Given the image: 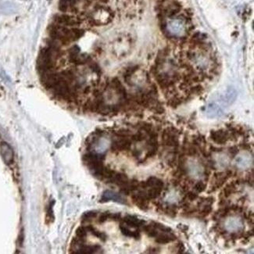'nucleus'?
I'll list each match as a JSON object with an SVG mask.
<instances>
[{"mask_svg": "<svg viewBox=\"0 0 254 254\" xmlns=\"http://www.w3.org/2000/svg\"><path fill=\"white\" fill-rule=\"evenodd\" d=\"M162 190H163V189H161V188L152 187V189L148 191L146 194H147V196L150 200V199H155L161 195Z\"/></svg>", "mask_w": 254, "mask_h": 254, "instance_id": "17", "label": "nucleus"}, {"mask_svg": "<svg viewBox=\"0 0 254 254\" xmlns=\"http://www.w3.org/2000/svg\"><path fill=\"white\" fill-rule=\"evenodd\" d=\"M210 139L213 140L215 143L219 145L226 144L229 139V131L225 129H219V130H212L209 135Z\"/></svg>", "mask_w": 254, "mask_h": 254, "instance_id": "4", "label": "nucleus"}, {"mask_svg": "<svg viewBox=\"0 0 254 254\" xmlns=\"http://www.w3.org/2000/svg\"><path fill=\"white\" fill-rule=\"evenodd\" d=\"M178 229H179L180 230H182V232H185L186 231H187L188 229H189V227L186 226V225H178Z\"/></svg>", "mask_w": 254, "mask_h": 254, "instance_id": "41", "label": "nucleus"}, {"mask_svg": "<svg viewBox=\"0 0 254 254\" xmlns=\"http://www.w3.org/2000/svg\"><path fill=\"white\" fill-rule=\"evenodd\" d=\"M131 154H132V156H134L135 158L139 160V157H140L142 155V151H140L139 150H137V149H135V150H133L132 151H131Z\"/></svg>", "mask_w": 254, "mask_h": 254, "instance_id": "35", "label": "nucleus"}, {"mask_svg": "<svg viewBox=\"0 0 254 254\" xmlns=\"http://www.w3.org/2000/svg\"><path fill=\"white\" fill-rule=\"evenodd\" d=\"M236 192V185L235 184V182H231V183L228 184L225 188H224L223 191L221 192L220 196L219 197L221 198H229V196H232V194H234L235 192Z\"/></svg>", "mask_w": 254, "mask_h": 254, "instance_id": "13", "label": "nucleus"}, {"mask_svg": "<svg viewBox=\"0 0 254 254\" xmlns=\"http://www.w3.org/2000/svg\"><path fill=\"white\" fill-rule=\"evenodd\" d=\"M209 174H210V171H209V170H208V169H205V170H204V175H205V177H206V180H207V179L209 178Z\"/></svg>", "mask_w": 254, "mask_h": 254, "instance_id": "43", "label": "nucleus"}, {"mask_svg": "<svg viewBox=\"0 0 254 254\" xmlns=\"http://www.w3.org/2000/svg\"><path fill=\"white\" fill-rule=\"evenodd\" d=\"M180 183H181L180 180H179V179H178V178H174V179H172V180H171V184H172V186H173L174 187H178V186L180 185Z\"/></svg>", "mask_w": 254, "mask_h": 254, "instance_id": "39", "label": "nucleus"}, {"mask_svg": "<svg viewBox=\"0 0 254 254\" xmlns=\"http://www.w3.org/2000/svg\"><path fill=\"white\" fill-rule=\"evenodd\" d=\"M229 153H230L231 157H232V158H234V157L237 156V154L239 153V148H238L237 146H231V147L229 148Z\"/></svg>", "mask_w": 254, "mask_h": 254, "instance_id": "33", "label": "nucleus"}, {"mask_svg": "<svg viewBox=\"0 0 254 254\" xmlns=\"http://www.w3.org/2000/svg\"><path fill=\"white\" fill-rule=\"evenodd\" d=\"M147 187H159L163 189L164 186V183L161 179L158 178L154 177V176H151L146 181H145Z\"/></svg>", "mask_w": 254, "mask_h": 254, "instance_id": "14", "label": "nucleus"}, {"mask_svg": "<svg viewBox=\"0 0 254 254\" xmlns=\"http://www.w3.org/2000/svg\"><path fill=\"white\" fill-rule=\"evenodd\" d=\"M177 239V236L173 233V232H169L167 234H161L159 235L156 237V242L158 244H165L169 243V242H174Z\"/></svg>", "mask_w": 254, "mask_h": 254, "instance_id": "11", "label": "nucleus"}, {"mask_svg": "<svg viewBox=\"0 0 254 254\" xmlns=\"http://www.w3.org/2000/svg\"><path fill=\"white\" fill-rule=\"evenodd\" d=\"M153 110H154L155 113H157V114H162V113H163L165 112V109L163 108V107L162 106V104L160 103H156V104L155 105L154 107H153Z\"/></svg>", "mask_w": 254, "mask_h": 254, "instance_id": "31", "label": "nucleus"}, {"mask_svg": "<svg viewBox=\"0 0 254 254\" xmlns=\"http://www.w3.org/2000/svg\"><path fill=\"white\" fill-rule=\"evenodd\" d=\"M183 98H180L178 96H173L168 101V105L172 108H177L179 105H181L183 102Z\"/></svg>", "mask_w": 254, "mask_h": 254, "instance_id": "18", "label": "nucleus"}, {"mask_svg": "<svg viewBox=\"0 0 254 254\" xmlns=\"http://www.w3.org/2000/svg\"><path fill=\"white\" fill-rule=\"evenodd\" d=\"M109 219H110V220H112V221H120V219H121V214H120V213H110V218H109Z\"/></svg>", "mask_w": 254, "mask_h": 254, "instance_id": "34", "label": "nucleus"}, {"mask_svg": "<svg viewBox=\"0 0 254 254\" xmlns=\"http://www.w3.org/2000/svg\"><path fill=\"white\" fill-rule=\"evenodd\" d=\"M89 67L91 68V70L93 71V72L96 73V74H98L99 76H100V74H102L101 67H100V65H99L97 63L92 62V61H91V62H90V64H89Z\"/></svg>", "mask_w": 254, "mask_h": 254, "instance_id": "29", "label": "nucleus"}, {"mask_svg": "<svg viewBox=\"0 0 254 254\" xmlns=\"http://www.w3.org/2000/svg\"><path fill=\"white\" fill-rule=\"evenodd\" d=\"M138 69H139L138 66H131V67H128L126 69L124 73V75H123L126 83H127L128 84H130V80L131 78V76L137 71Z\"/></svg>", "mask_w": 254, "mask_h": 254, "instance_id": "16", "label": "nucleus"}, {"mask_svg": "<svg viewBox=\"0 0 254 254\" xmlns=\"http://www.w3.org/2000/svg\"><path fill=\"white\" fill-rule=\"evenodd\" d=\"M131 141L143 142V140L146 139V135H145L144 132H143V131H138L136 134L131 135Z\"/></svg>", "mask_w": 254, "mask_h": 254, "instance_id": "23", "label": "nucleus"}, {"mask_svg": "<svg viewBox=\"0 0 254 254\" xmlns=\"http://www.w3.org/2000/svg\"><path fill=\"white\" fill-rule=\"evenodd\" d=\"M215 202V198L213 196H207L205 197V203L209 205H213V203Z\"/></svg>", "mask_w": 254, "mask_h": 254, "instance_id": "36", "label": "nucleus"}, {"mask_svg": "<svg viewBox=\"0 0 254 254\" xmlns=\"http://www.w3.org/2000/svg\"><path fill=\"white\" fill-rule=\"evenodd\" d=\"M88 234V231L85 226H80L76 230V236L80 238H85Z\"/></svg>", "mask_w": 254, "mask_h": 254, "instance_id": "28", "label": "nucleus"}, {"mask_svg": "<svg viewBox=\"0 0 254 254\" xmlns=\"http://www.w3.org/2000/svg\"><path fill=\"white\" fill-rule=\"evenodd\" d=\"M241 146H242V149L245 150H250V149H251L250 145L248 144V143H242V144H241Z\"/></svg>", "mask_w": 254, "mask_h": 254, "instance_id": "42", "label": "nucleus"}, {"mask_svg": "<svg viewBox=\"0 0 254 254\" xmlns=\"http://www.w3.org/2000/svg\"><path fill=\"white\" fill-rule=\"evenodd\" d=\"M90 232H91V233L94 236L99 238V239H100L101 241H103V242H106V241H107V234L104 233V232H100V231L97 230L96 228H94V229H93Z\"/></svg>", "mask_w": 254, "mask_h": 254, "instance_id": "22", "label": "nucleus"}, {"mask_svg": "<svg viewBox=\"0 0 254 254\" xmlns=\"http://www.w3.org/2000/svg\"><path fill=\"white\" fill-rule=\"evenodd\" d=\"M97 252H99V253L103 252V249H102L100 245H98V244H95V245H85V244H82V245L78 246L73 253L92 254L97 253Z\"/></svg>", "mask_w": 254, "mask_h": 254, "instance_id": "6", "label": "nucleus"}, {"mask_svg": "<svg viewBox=\"0 0 254 254\" xmlns=\"http://www.w3.org/2000/svg\"><path fill=\"white\" fill-rule=\"evenodd\" d=\"M213 211V207H212V205L206 204L204 205L203 207V209H201V211L199 212V217L201 218H205L206 217H207L209 213Z\"/></svg>", "mask_w": 254, "mask_h": 254, "instance_id": "21", "label": "nucleus"}, {"mask_svg": "<svg viewBox=\"0 0 254 254\" xmlns=\"http://www.w3.org/2000/svg\"><path fill=\"white\" fill-rule=\"evenodd\" d=\"M203 86L200 85V84H198V85L193 86V87H191L189 89V96L192 94L195 95H200L201 93H203Z\"/></svg>", "mask_w": 254, "mask_h": 254, "instance_id": "24", "label": "nucleus"}, {"mask_svg": "<svg viewBox=\"0 0 254 254\" xmlns=\"http://www.w3.org/2000/svg\"><path fill=\"white\" fill-rule=\"evenodd\" d=\"M122 221L127 226L131 227V228H139L146 224V221L144 220L139 219L137 217L133 216V215H127L122 219Z\"/></svg>", "mask_w": 254, "mask_h": 254, "instance_id": "9", "label": "nucleus"}, {"mask_svg": "<svg viewBox=\"0 0 254 254\" xmlns=\"http://www.w3.org/2000/svg\"><path fill=\"white\" fill-rule=\"evenodd\" d=\"M55 201L52 200L49 203L48 206V210H47V220H50V221H53L54 215H53V206Z\"/></svg>", "mask_w": 254, "mask_h": 254, "instance_id": "26", "label": "nucleus"}, {"mask_svg": "<svg viewBox=\"0 0 254 254\" xmlns=\"http://www.w3.org/2000/svg\"><path fill=\"white\" fill-rule=\"evenodd\" d=\"M132 141L129 137H118L112 141L110 150L113 153H117V152L128 151L131 150Z\"/></svg>", "mask_w": 254, "mask_h": 254, "instance_id": "1", "label": "nucleus"}, {"mask_svg": "<svg viewBox=\"0 0 254 254\" xmlns=\"http://www.w3.org/2000/svg\"><path fill=\"white\" fill-rule=\"evenodd\" d=\"M163 210L166 213V214L170 216V217H174L178 213L177 206H175V205H170V206H166L165 208H163Z\"/></svg>", "mask_w": 254, "mask_h": 254, "instance_id": "19", "label": "nucleus"}, {"mask_svg": "<svg viewBox=\"0 0 254 254\" xmlns=\"http://www.w3.org/2000/svg\"><path fill=\"white\" fill-rule=\"evenodd\" d=\"M128 181V177H127V175L126 174L121 173V172H116L110 179L107 180V182L116 184L118 186H123Z\"/></svg>", "mask_w": 254, "mask_h": 254, "instance_id": "8", "label": "nucleus"}, {"mask_svg": "<svg viewBox=\"0 0 254 254\" xmlns=\"http://www.w3.org/2000/svg\"><path fill=\"white\" fill-rule=\"evenodd\" d=\"M223 148H217L214 146H210V152H214V153H221L223 151Z\"/></svg>", "mask_w": 254, "mask_h": 254, "instance_id": "38", "label": "nucleus"}, {"mask_svg": "<svg viewBox=\"0 0 254 254\" xmlns=\"http://www.w3.org/2000/svg\"><path fill=\"white\" fill-rule=\"evenodd\" d=\"M110 200L121 203V204H126L127 203L126 199L122 197L120 194H117L116 192L110 190H107L103 192V196H102L100 200V203H107V202H109Z\"/></svg>", "mask_w": 254, "mask_h": 254, "instance_id": "5", "label": "nucleus"}, {"mask_svg": "<svg viewBox=\"0 0 254 254\" xmlns=\"http://www.w3.org/2000/svg\"><path fill=\"white\" fill-rule=\"evenodd\" d=\"M151 224H152V225H153V226L154 227L155 229H157V230L162 231V232H166V233H169V232H173V231H172V229H170V228H169V227H167V226H165L164 225H162V224L159 223V222L152 221Z\"/></svg>", "mask_w": 254, "mask_h": 254, "instance_id": "20", "label": "nucleus"}, {"mask_svg": "<svg viewBox=\"0 0 254 254\" xmlns=\"http://www.w3.org/2000/svg\"><path fill=\"white\" fill-rule=\"evenodd\" d=\"M120 230L121 232V233L124 235V236H127V237H131L133 239H136V240H139L140 238H141V234H140V232L139 230L136 231H131L130 229H127V227L124 226L121 224L120 225Z\"/></svg>", "mask_w": 254, "mask_h": 254, "instance_id": "12", "label": "nucleus"}, {"mask_svg": "<svg viewBox=\"0 0 254 254\" xmlns=\"http://www.w3.org/2000/svg\"><path fill=\"white\" fill-rule=\"evenodd\" d=\"M177 248H178V253H183L184 251H185V249H186V248H185V246H184L183 242H179L178 244L177 245Z\"/></svg>", "mask_w": 254, "mask_h": 254, "instance_id": "37", "label": "nucleus"}, {"mask_svg": "<svg viewBox=\"0 0 254 254\" xmlns=\"http://www.w3.org/2000/svg\"><path fill=\"white\" fill-rule=\"evenodd\" d=\"M97 216V212L96 211H88L85 212L82 215V221H89L92 219L95 218Z\"/></svg>", "mask_w": 254, "mask_h": 254, "instance_id": "25", "label": "nucleus"}, {"mask_svg": "<svg viewBox=\"0 0 254 254\" xmlns=\"http://www.w3.org/2000/svg\"><path fill=\"white\" fill-rule=\"evenodd\" d=\"M143 230L150 238H156L158 235L157 229H155L154 227L152 225V224H150V225H143Z\"/></svg>", "mask_w": 254, "mask_h": 254, "instance_id": "15", "label": "nucleus"}, {"mask_svg": "<svg viewBox=\"0 0 254 254\" xmlns=\"http://www.w3.org/2000/svg\"><path fill=\"white\" fill-rule=\"evenodd\" d=\"M0 153L2 156L3 161L6 164H10L13 163L14 158V151L10 145L6 143H2L0 144Z\"/></svg>", "mask_w": 254, "mask_h": 254, "instance_id": "7", "label": "nucleus"}, {"mask_svg": "<svg viewBox=\"0 0 254 254\" xmlns=\"http://www.w3.org/2000/svg\"><path fill=\"white\" fill-rule=\"evenodd\" d=\"M53 20L56 24L64 27H77L81 24L79 19L65 14H57L54 17Z\"/></svg>", "mask_w": 254, "mask_h": 254, "instance_id": "2", "label": "nucleus"}, {"mask_svg": "<svg viewBox=\"0 0 254 254\" xmlns=\"http://www.w3.org/2000/svg\"><path fill=\"white\" fill-rule=\"evenodd\" d=\"M131 199L133 203L140 209L146 211L149 209V198L147 194L143 191H139L138 193H133L131 195Z\"/></svg>", "mask_w": 254, "mask_h": 254, "instance_id": "3", "label": "nucleus"}, {"mask_svg": "<svg viewBox=\"0 0 254 254\" xmlns=\"http://www.w3.org/2000/svg\"><path fill=\"white\" fill-rule=\"evenodd\" d=\"M158 249H156V248L155 247H151L150 249H148V251H146V252H149V253H157V252H160Z\"/></svg>", "mask_w": 254, "mask_h": 254, "instance_id": "40", "label": "nucleus"}, {"mask_svg": "<svg viewBox=\"0 0 254 254\" xmlns=\"http://www.w3.org/2000/svg\"><path fill=\"white\" fill-rule=\"evenodd\" d=\"M186 197L187 198V199H189V201H194L198 199L199 196H198L197 192H187V193H186Z\"/></svg>", "mask_w": 254, "mask_h": 254, "instance_id": "32", "label": "nucleus"}, {"mask_svg": "<svg viewBox=\"0 0 254 254\" xmlns=\"http://www.w3.org/2000/svg\"><path fill=\"white\" fill-rule=\"evenodd\" d=\"M105 160V155L100 154V153H96L93 152H88L87 153L83 156V161L86 164L93 163L96 161H103Z\"/></svg>", "mask_w": 254, "mask_h": 254, "instance_id": "10", "label": "nucleus"}, {"mask_svg": "<svg viewBox=\"0 0 254 254\" xmlns=\"http://www.w3.org/2000/svg\"><path fill=\"white\" fill-rule=\"evenodd\" d=\"M206 184L204 183L202 181H199V182H197L196 183V185L194 186V189L197 193H200V192H203V191L206 190Z\"/></svg>", "mask_w": 254, "mask_h": 254, "instance_id": "27", "label": "nucleus"}, {"mask_svg": "<svg viewBox=\"0 0 254 254\" xmlns=\"http://www.w3.org/2000/svg\"><path fill=\"white\" fill-rule=\"evenodd\" d=\"M110 212H104V213H102L101 214H100V217H99V223L100 224H103L104 223V222L107 221V220H109V218H110Z\"/></svg>", "mask_w": 254, "mask_h": 254, "instance_id": "30", "label": "nucleus"}]
</instances>
